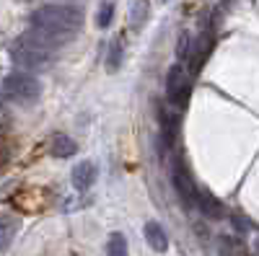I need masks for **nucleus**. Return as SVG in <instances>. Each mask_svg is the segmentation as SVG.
Listing matches in <instances>:
<instances>
[{
	"label": "nucleus",
	"instance_id": "obj_4",
	"mask_svg": "<svg viewBox=\"0 0 259 256\" xmlns=\"http://www.w3.org/2000/svg\"><path fill=\"white\" fill-rule=\"evenodd\" d=\"M166 98L174 106H184L189 98V78L182 65H171L166 73Z\"/></svg>",
	"mask_w": 259,
	"mask_h": 256
},
{
	"label": "nucleus",
	"instance_id": "obj_9",
	"mask_svg": "<svg viewBox=\"0 0 259 256\" xmlns=\"http://www.w3.org/2000/svg\"><path fill=\"white\" fill-rule=\"evenodd\" d=\"M143 230H145V241H148V246L153 248L156 253H163V251L168 248V236H166V230H163L156 220H148Z\"/></svg>",
	"mask_w": 259,
	"mask_h": 256
},
{
	"label": "nucleus",
	"instance_id": "obj_16",
	"mask_svg": "<svg viewBox=\"0 0 259 256\" xmlns=\"http://www.w3.org/2000/svg\"><path fill=\"white\" fill-rule=\"evenodd\" d=\"M0 228H3V251H8L13 233L18 230V220H13L11 215H3V220H0Z\"/></svg>",
	"mask_w": 259,
	"mask_h": 256
},
{
	"label": "nucleus",
	"instance_id": "obj_15",
	"mask_svg": "<svg viewBox=\"0 0 259 256\" xmlns=\"http://www.w3.org/2000/svg\"><path fill=\"white\" fill-rule=\"evenodd\" d=\"M112 18H114V3L112 0H104V3L99 6V11H96V26L106 29L112 24Z\"/></svg>",
	"mask_w": 259,
	"mask_h": 256
},
{
	"label": "nucleus",
	"instance_id": "obj_7",
	"mask_svg": "<svg viewBox=\"0 0 259 256\" xmlns=\"http://www.w3.org/2000/svg\"><path fill=\"white\" fill-rule=\"evenodd\" d=\"M194 207H197L202 215L210 218V220H221V218L226 215L221 199H218V197H212L210 191H205V189H197V197H194Z\"/></svg>",
	"mask_w": 259,
	"mask_h": 256
},
{
	"label": "nucleus",
	"instance_id": "obj_18",
	"mask_svg": "<svg viewBox=\"0 0 259 256\" xmlns=\"http://www.w3.org/2000/svg\"><path fill=\"white\" fill-rule=\"evenodd\" d=\"M254 256H259V238H256V243H254Z\"/></svg>",
	"mask_w": 259,
	"mask_h": 256
},
{
	"label": "nucleus",
	"instance_id": "obj_14",
	"mask_svg": "<svg viewBox=\"0 0 259 256\" xmlns=\"http://www.w3.org/2000/svg\"><path fill=\"white\" fill-rule=\"evenodd\" d=\"M106 256H130L127 253V238L122 233H112L106 241Z\"/></svg>",
	"mask_w": 259,
	"mask_h": 256
},
{
	"label": "nucleus",
	"instance_id": "obj_2",
	"mask_svg": "<svg viewBox=\"0 0 259 256\" xmlns=\"http://www.w3.org/2000/svg\"><path fill=\"white\" fill-rule=\"evenodd\" d=\"M41 96V85L34 75L29 73H8L3 78V98L8 104H18V106H31L36 104Z\"/></svg>",
	"mask_w": 259,
	"mask_h": 256
},
{
	"label": "nucleus",
	"instance_id": "obj_5",
	"mask_svg": "<svg viewBox=\"0 0 259 256\" xmlns=\"http://www.w3.org/2000/svg\"><path fill=\"white\" fill-rule=\"evenodd\" d=\"M47 202H50V197L39 189H24L13 197V204L18 210H24V212H41L47 207Z\"/></svg>",
	"mask_w": 259,
	"mask_h": 256
},
{
	"label": "nucleus",
	"instance_id": "obj_11",
	"mask_svg": "<svg viewBox=\"0 0 259 256\" xmlns=\"http://www.w3.org/2000/svg\"><path fill=\"white\" fill-rule=\"evenodd\" d=\"M218 256H251L249 246L239 236H221L218 238Z\"/></svg>",
	"mask_w": 259,
	"mask_h": 256
},
{
	"label": "nucleus",
	"instance_id": "obj_3",
	"mask_svg": "<svg viewBox=\"0 0 259 256\" xmlns=\"http://www.w3.org/2000/svg\"><path fill=\"white\" fill-rule=\"evenodd\" d=\"M171 184H174L179 199L187 204V207H194V197H197V186H194L189 171L184 166L182 158H174L171 161Z\"/></svg>",
	"mask_w": 259,
	"mask_h": 256
},
{
	"label": "nucleus",
	"instance_id": "obj_13",
	"mask_svg": "<svg viewBox=\"0 0 259 256\" xmlns=\"http://www.w3.org/2000/svg\"><path fill=\"white\" fill-rule=\"evenodd\" d=\"M148 11H150L148 0H135V3H133V8H130V24H133V29H140V26L145 24Z\"/></svg>",
	"mask_w": 259,
	"mask_h": 256
},
{
	"label": "nucleus",
	"instance_id": "obj_17",
	"mask_svg": "<svg viewBox=\"0 0 259 256\" xmlns=\"http://www.w3.org/2000/svg\"><path fill=\"white\" fill-rule=\"evenodd\" d=\"M192 47H194V44H192V34H189V31H182V34H179V41H177V57H179V60L189 57V55H192Z\"/></svg>",
	"mask_w": 259,
	"mask_h": 256
},
{
	"label": "nucleus",
	"instance_id": "obj_12",
	"mask_svg": "<svg viewBox=\"0 0 259 256\" xmlns=\"http://www.w3.org/2000/svg\"><path fill=\"white\" fill-rule=\"evenodd\" d=\"M122 52H124V47H122V36L112 39L109 55H106V70H109V73H117V70H119V65H122Z\"/></svg>",
	"mask_w": 259,
	"mask_h": 256
},
{
	"label": "nucleus",
	"instance_id": "obj_10",
	"mask_svg": "<svg viewBox=\"0 0 259 256\" xmlns=\"http://www.w3.org/2000/svg\"><path fill=\"white\" fill-rule=\"evenodd\" d=\"M75 153H78V142L73 137L62 135V132L52 135V140H50V156H55V158H70Z\"/></svg>",
	"mask_w": 259,
	"mask_h": 256
},
{
	"label": "nucleus",
	"instance_id": "obj_8",
	"mask_svg": "<svg viewBox=\"0 0 259 256\" xmlns=\"http://www.w3.org/2000/svg\"><path fill=\"white\" fill-rule=\"evenodd\" d=\"M210 49H212V36H210V34H202L197 41H194L192 55H189V75H197V73L202 70Z\"/></svg>",
	"mask_w": 259,
	"mask_h": 256
},
{
	"label": "nucleus",
	"instance_id": "obj_6",
	"mask_svg": "<svg viewBox=\"0 0 259 256\" xmlns=\"http://www.w3.org/2000/svg\"><path fill=\"white\" fill-rule=\"evenodd\" d=\"M99 179V168L91 163V161H80L75 168H73V174H70V181L78 191H89Z\"/></svg>",
	"mask_w": 259,
	"mask_h": 256
},
{
	"label": "nucleus",
	"instance_id": "obj_1",
	"mask_svg": "<svg viewBox=\"0 0 259 256\" xmlns=\"http://www.w3.org/2000/svg\"><path fill=\"white\" fill-rule=\"evenodd\" d=\"M83 24V11L78 6H41L31 13V26L36 29H45L55 36H60L62 41H70L75 36V31Z\"/></svg>",
	"mask_w": 259,
	"mask_h": 256
}]
</instances>
